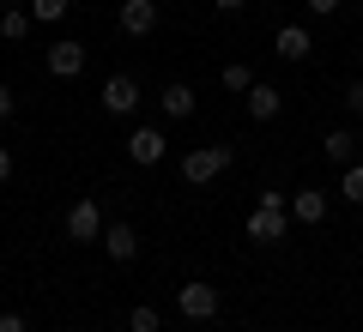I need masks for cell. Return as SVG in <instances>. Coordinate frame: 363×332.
Returning <instances> with one entry per match:
<instances>
[{
    "label": "cell",
    "mask_w": 363,
    "mask_h": 332,
    "mask_svg": "<svg viewBox=\"0 0 363 332\" xmlns=\"http://www.w3.org/2000/svg\"><path fill=\"white\" fill-rule=\"evenodd\" d=\"M109 109V115H133V109H140L145 103V91H140V79H128V73H109L104 79V97H97Z\"/></svg>",
    "instance_id": "3"
},
{
    "label": "cell",
    "mask_w": 363,
    "mask_h": 332,
    "mask_svg": "<svg viewBox=\"0 0 363 332\" xmlns=\"http://www.w3.org/2000/svg\"><path fill=\"white\" fill-rule=\"evenodd\" d=\"M0 37H6V42H25L30 37V13H25V6H6V13H0Z\"/></svg>",
    "instance_id": "15"
},
{
    "label": "cell",
    "mask_w": 363,
    "mask_h": 332,
    "mask_svg": "<svg viewBox=\"0 0 363 332\" xmlns=\"http://www.w3.org/2000/svg\"><path fill=\"white\" fill-rule=\"evenodd\" d=\"M285 236H291V200H285V193H260V205L248 212V242L279 248Z\"/></svg>",
    "instance_id": "1"
},
{
    "label": "cell",
    "mask_w": 363,
    "mask_h": 332,
    "mask_svg": "<svg viewBox=\"0 0 363 332\" xmlns=\"http://www.w3.org/2000/svg\"><path fill=\"white\" fill-rule=\"evenodd\" d=\"M0 332H30V320H25V314H13V308H6V314H0Z\"/></svg>",
    "instance_id": "21"
},
{
    "label": "cell",
    "mask_w": 363,
    "mask_h": 332,
    "mask_svg": "<svg viewBox=\"0 0 363 332\" xmlns=\"http://www.w3.org/2000/svg\"><path fill=\"white\" fill-rule=\"evenodd\" d=\"M224 91H230V97H248V85H255V67H242V61H230V67H224Z\"/></svg>",
    "instance_id": "16"
},
{
    "label": "cell",
    "mask_w": 363,
    "mask_h": 332,
    "mask_svg": "<svg viewBox=\"0 0 363 332\" xmlns=\"http://www.w3.org/2000/svg\"><path fill=\"white\" fill-rule=\"evenodd\" d=\"M116 25L128 30V37H152V30H157V0H121Z\"/></svg>",
    "instance_id": "9"
},
{
    "label": "cell",
    "mask_w": 363,
    "mask_h": 332,
    "mask_svg": "<svg viewBox=\"0 0 363 332\" xmlns=\"http://www.w3.org/2000/svg\"><path fill=\"white\" fill-rule=\"evenodd\" d=\"M339 200L363 205V164H345V176H339Z\"/></svg>",
    "instance_id": "17"
},
{
    "label": "cell",
    "mask_w": 363,
    "mask_h": 332,
    "mask_svg": "<svg viewBox=\"0 0 363 332\" xmlns=\"http://www.w3.org/2000/svg\"><path fill=\"white\" fill-rule=\"evenodd\" d=\"M357 79H363V61H357Z\"/></svg>",
    "instance_id": "26"
},
{
    "label": "cell",
    "mask_w": 363,
    "mask_h": 332,
    "mask_svg": "<svg viewBox=\"0 0 363 332\" xmlns=\"http://www.w3.org/2000/svg\"><path fill=\"white\" fill-rule=\"evenodd\" d=\"M43 61H49L55 79H79V73H85V42L61 37V42H49V55H43Z\"/></svg>",
    "instance_id": "8"
},
{
    "label": "cell",
    "mask_w": 363,
    "mask_h": 332,
    "mask_svg": "<svg viewBox=\"0 0 363 332\" xmlns=\"http://www.w3.org/2000/svg\"><path fill=\"white\" fill-rule=\"evenodd\" d=\"M194 103H200L194 85H182V79L157 91V109H164V121H188V115H194Z\"/></svg>",
    "instance_id": "10"
},
{
    "label": "cell",
    "mask_w": 363,
    "mask_h": 332,
    "mask_svg": "<svg viewBox=\"0 0 363 332\" xmlns=\"http://www.w3.org/2000/svg\"><path fill=\"white\" fill-rule=\"evenodd\" d=\"M291 217H297V224H327V193L321 188H297L291 193Z\"/></svg>",
    "instance_id": "11"
},
{
    "label": "cell",
    "mask_w": 363,
    "mask_h": 332,
    "mask_svg": "<svg viewBox=\"0 0 363 332\" xmlns=\"http://www.w3.org/2000/svg\"><path fill=\"white\" fill-rule=\"evenodd\" d=\"M0 6H13V0H0Z\"/></svg>",
    "instance_id": "27"
},
{
    "label": "cell",
    "mask_w": 363,
    "mask_h": 332,
    "mask_svg": "<svg viewBox=\"0 0 363 332\" xmlns=\"http://www.w3.org/2000/svg\"><path fill=\"white\" fill-rule=\"evenodd\" d=\"M272 49L285 55V61H309V49H315V42H309V30H303V25H279Z\"/></svg>",
    "instance_id": "13"
},
{
    "label": "cell",
    "mask_w": 363,
    "mask_h": 332,
    "mask_svg": "<svg viewBox=\"0 0 363 332\" xmlns=\"http://www.w3.org/2000/svg\"><path fill=\"white\" fill-rule=\"evenodd\" d=\"M303 6H309L315 18H327V13H339V0H303Z\"/></svg>",
    "instance_id": "22"
},
{
    "label": "cell",
    "mask_w": 363,
    "mask_h": 332,
    "mask_svg": "<svg viewBox=\"0 0 363 332\" xmlns=\"http://www.w3.org/2000/svg\"><path fill=\"white\" fill-rule=\"evenodd\" d=\"M104 224H109V217H104V205H97V200L85 193V200H79L73 212H67V242H97V236H104Z\"/></svg>",
    "instance_id": "5"
},
{
    "label": "cell",
    "mask_w": 363,
    "mask_h": 332,
    "mask_svg": "<svg viewBox=\"0 0 363 332\" xmlns=\"http://www.w3.org/2000/svg\"><path fill=\"white\" fill-rule=\"evenodd\" d=\"M339 103H345L351 115H363V79H351V85H345V91H339Z\"/></svg>",
    "instance_id": "20"
},
{
    "label": "cell",
    "mask_w": 363,
    "mask_h": 332,
    "mask_svg": "<svg viewBox=\"0 0 363 332\" xmlns=\"http://www.w3.org/2000/svg\"><path fill=\"white\" fill-rule=\"evenodd\" d=\"M176 308H182V320H212L218 314V290H212L206 278H188L176 290Z\"/></svg>",
    "instance_id": "4"
},
{
    "label": "cell",
    "mask_w": 363,
    "mask_h": 332,
    "mask_svg": "<svg viewBox=\"0 0 363 332\" xmlns=\"http://www.w3.org/2000/svg\"><path fill=\"white\" fill-rule=\"evenodd\" d=\"M13 109H18V103H13V85H0V121L13 115Z\"/></svg>",
    "instance_id": "23"
},
{
    "label": "cell",
    "mask_w": 363,
    "mask_h": 332,
    "mask_svg": "<svg viewBox=\"0 0 363 332\" xmlns=\"http://www.w3.org/2000/svg\"><path fill=\"white\" fill-rule=\"evenodd\" d=\"M279 109H285V97L255 79V85H248V115H255V121H279Z\"/></svg>",
    "instance_id": "12"
},
{
    "label": "cell",
    "mask_w": 363,
    "mask_h": 332,
    "mask_svg": "<svg viewBox=\"0 0 363 332\" xmlns=\"http://www.w3.org/2000/svg\"><path fill=\"white\" fill-rule=\"evenodd\" d=\"M73 13V0H30V18L37 25H55V18H67Z\"/></svg>",
    "instance_id": "18"
},
{
    "label": "cell",
    "mask_w": 363,
    "mask_h": 332,
    "mask_svg": "<svg viewBox=\"0 0 363 332\" xmlns=\"http://www.w3.org/2000/svg\"><path fill=\"white\" fill-rule=\"evenodd\" d=\"M157 326H164V320H157V308H152V302H140V308L128 314V332H157Z\"/></svg>",
    "instance_id": "19"
},
{
    "label": "cell",
    "mask_w": 363,
    "mask_h": 332,
    "mask_svg": "<svg viewBox=\"0 0 363 332\" xmlns=\"http://www.w3.org/2000/svg\"><path fill=\"white\" fill-rule=\"evenodd\" d=\"M321 145H327V157H333L339 169H345V164H357V133H351V127H333Z\"/></svg>",
    "instance_id": "14"
},
{
    "label": "cell",
    "mask_w": 363,
    "mask_h": 332,
    "mask_svg": "<svg viewBox=\"0 0 363 332\" xmlns=\"http://www.w3.org/2000/svg\"><path fill=\"white\" fill-rule=\"evenodd\" d=\"M97 242H104V254L116 260V266H133V260H140V230H133V224H104Z\"/></svg>",
    "instance_id": "7"
},
{
    "label": "cell",
    "mask_w": 363,
    "mask_h": 332,
    "mask_svg": "<svg viewBox=\"0 0 363 332\" xmlns=\"http://www.w3.org/2000/svg\"><path fill=\"white\" fill-rule=\"evenodd\" d=\"M6 181H13V151L0 145V188H6Z\"/></svg>",
    "instance_id": "24"
},
{
    "label": "cell",
    "mask_w": 363,
    "mask_h": 332,
    "mask_svg": "<svg viewBox=\"0 0 363 332\" xmlns=\"http://www.w3.org/2000/svg\"><path fill=\"white\" fill-rule=\"evenodd\" d=\"M230 164H236V145H200V151H182V181H188V188H206V181H218Z\"/></svg>",
    "instance_id": "2"
},
{
    "label": "cell",
    "mask_w": 363,
    "mask_h": 332,
    "mask_svg": "<svg viewBox=\"0 0 363 332\" xmlns=\"http://www.w3.org/2000/svg\"><path fill=\"white\" fill-rule=\"evenodd\" d=\"M128 157H133L140 169L164 164V157H169V139H164V127H133V133H128Z\"/></svg>",
    "instance_id": "6"
},
{
    "label": "cell",
    "mask_w": 363,
    "mask_h": 332,
    "mask_svg": "<svg viewBox=\"0 0 363 332\" xmlns=\"http://www.w3.org/2000/svg\"><path fill=\"white\" fill-rule=\"evenodd\" d=\"M212 6H218V13H242L248 0H212Z\"/></svg>",
    "instance_id": "25"
}]
</instances>
